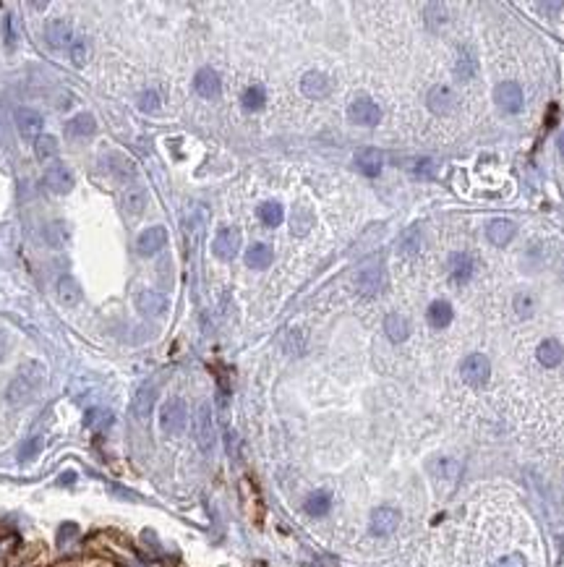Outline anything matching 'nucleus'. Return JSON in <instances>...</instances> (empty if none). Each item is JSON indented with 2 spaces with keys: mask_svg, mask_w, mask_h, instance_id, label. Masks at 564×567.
Wrapping results in <instances>:
<instances>
[{
  "mask_svg": "<svg viewBox=\"0 0 564 567\" xmlns=\"http://www.w3.org/2000/svg\"><path fill=\"white\" fill-rule=\"evenodd\" d=\"M45 385V366L37 361H29L16 371V377L10 379L8 389H6V400L13 408H24L31 400L37 398V392Z\"/></svg>",
  "mask_w": 564,
  "mask_h": 567,
  "instance_id": "1",
  "label": "nucleus"
},
{
  "mask_svg": "<svg viewBox=\"0 0 564 567\" xmlns=\"http://www.w3.org/2000/svg\"><path fill=\"white\" fill-rule=\"evenodd\" d=\"M188 424V408L186 403L180 398H170L162 403V410H159V429L170 434V437H178L180 431L186 429Z\"/></svg>",
  "mask_w": 564,
  "mask_h": 567,
  "instance_id": "2",
  "label": "nucleus"
},
{
  "mask_svg": "<svg viewBox=\"0 0 564 567\" xmlns=\"http://www.w3.org/2000/svg\"><path fill=\"white\" fill-rule=\"evenodd\" d=\"M194 431H196V442L201 452L212 455V450L217 445V431H215V416H212V405L201 403L194 416Z\"/></svg>",
  "mask_w": 564,
  "mask_h": 567,
  "instance_id": "3",
  "label": "nucleus"
},
{
  "mask_svg": "<svg viewBox=\"0 0 564 567\" xmlns=\"http://www.w3.org/2000/svg\"><path fill=\"white\" fill-rule=\"evenodd\" d=\"M460 374H463V382L470 385V387H484L489 377H491V364H489L484 353H470L460 364Z\"/></svg>",
  "mask_w": 564,
  "mask_h": 567,
  "instance_id": "4",
  "label": "nucleus"
},
{
  "mask_svg": "<svg viewBox=\"0 0 564 567\" xmlns=\"http://www.w3.org/2000/svg\"><path fill=\"white\" fill-rule=\"evenodd\" d=\"M347 118L353 120L356 126L374 129V126H379V120H382V108H379L371 97H356V100L347 105Z\"/></svg>",
  "mask_w": 564,
  "mask_h": 567,
  "instance_id": "5",
  "label": "nucleus"
},
{
  "mask_svg": "<svg viewBox=\"0 0 564 567\" xmlns=\"http://www.w3.org/2000/svg\"><path fill=\"white\" fill-rule=\"evenodd\" d=\"M386 285V272L382 264H366L356 275V288L363 296H379Z\"/></svg>",
  "mask_w": 564,
  "mask_h": 567,
  "instance_id": "6",
  "label": "nucleus"
},
{
  "mask_svg": "<svg viewBox=\"0 0 564 567\" xmlns=\"http://www.w3.org/2000/svg\"><path fill=\"white\" fill-rule=\"evenodd\" d=\"M494 100L496 105H499V110H505L509 115L520 113L525 105L523 89H520V84H515V81H502V84H496Z\"/></svg>",
  "mask_w": 564,
  "mask_h": 567,
  "instance_id": "7",
  "label": "nucleus"
},
{
  "mask_svg": "<svg viewBox=\"0 0 564 567\" xmlns=\"http://www.w3.org/2000/svg\"><path fill=\"white\" fill-rule=\"evenodd\" d=\"M45 37H48L50 48L66 50V48H73L76 31H73V24H71L68 19H52L48 21V27H45Z\"/></svg>",
  "mask_w": 564,
  "mask_h": 567,
  "instance_id": "8",
  "label": "nucleus"
},
{
  "mask_svg": "<svg viewBox=\"0 0 564 567\" xmlns=\"http://www.w3.org/2000/svg\"><path fill=\"white\" fill-rule=\"evenodd\" d=\"M105 168H108L113 178L123 180V183L139 178V168H136V162L126 152H110L108 157H105Z\"/></svg>",
  "mask_w": 564,
  "mask_h": 567,
  "instance_id": "9",
  "label": "nucleus"
},
{
  "mask_svg": "<svg viewBox=\"0 0 564 567\" xmlns=\"http://www.w3.org/2000/svg\"><path fill=\"white\" fill-rule=\"evenodd\" d=\"M400 526V512L395 508H376L368 520V531L374 536H392Z\"/></svg>",
  "mask_w": 564,
  "mask_h": 567,
  "instance_id": "10",
  "label": "nucleus"
},
{
  "mask_svg": "<svg viewBox=\"0 0 564 567\" xmlns=\"http://www.w3.org/2000/svg\"><path fill=\"white\" fill-rule=\"evenodd\" d=\"M212 251L217 259H236V254L240 251V230L238 228H222L212 241Z\"/></svg>",
  "mask_w": 564,
  "mask_h": 567,
  "instance_id": "11",
  "label": "nucleus"
},
{
  "mask_svg": "<svg viewBox=\"0 0 564 567\" xmlns=\"http://www.w3.org/2000/svg\"><path fill=\"white\" fill-rule=\"evenodd\" d=\"M165 243H168V230L162 225H154V228H147L136 238V251L141 257H154V254L165 249Z\"/></svg>",
  "mask_w": 564,
  "mask_h": 567,
  "instance_id": "12",
  "label": "nucleus"
},
{
  "mask_svg": "<svg viewBox=\"0 0 564 567\" xmlns=\"http://www.w3.org/2000/svg\"><path fill=\"white\" fill-rule=\"evenodd\" d=\"M42 115L37 110L31 108H19L16 110V126H19V134L21 139L27 141H37L42 136Z\"/></svg>",
  "mask_w": 564,
  "mask_h": 567,
  "instance_id": "13",
  "label": "nucleus"
},
{
  "mask_svg": "<svg viewBox=\"0 0 564 567\" xmlns=\"http://www.w3.org/2000/svg\"><path fill=\"white\" fill-rule=\"evenodd\" d=\"M301 92L306 94L308 100H324L332 92V79L321 71H308L306 76L301 79Z\"/></svg>",
  "mask_w": 564,
  "mask_h": 567,
  "instance_id": "14",
  "label": "nucleus"
},
{
  "mask_svg": "<svg viewBox=\"0 0 564 567\" xmlns=\"http://www.w3.org/2000/svg\"><path fill=\"white\" fill-rule=\"evenodd\" d=\"M168 306L170 301L162 293H157V290H141L139 296H136V309L144 317H162L168 311Z\"/></svg>",
  "mask_w": 564,
  "mask_h": 567,
  "instance_id": "15",
  "label": "nucleus"
},
{
  "mask_svg": "<svg viewBox=\"0 0 564 567\" xmlns=\"http://www.w3.org/2000/svg\"><path fill=\"white\" fill-rule=\"evenodd\" d=\"M194 89H196L198 97H204V100H215V97H219V92H222V81H219L217 71L212 69H201L194 76Z\"/></svg>",
  "mask_w": 564,
  "mask_h": 567,
  "instance_id": "16",
  "label": "nucleus"
},
{
  "mask_svg": "<svg viewBox=\"0 0 564 567\" xmlns=\"http://www.w3.org/2000/svg\"><path fill=\"white\" fill-rule=\"evenodd\" d=\"M426 102H428V110L436 113V115H449L457 108V94L449 87H434V89L428 92V100Z\"/></svg>",
  "mask_w": 564,
  "mask_h": 567,
  "instance_id": "17",
  "label": "nucleus"
},
{
  "mask_svg": "<svg viewBox=\"0 0 564 567\" xmlns=\"http://www.w3.org/2000/svg\"><path fill=\"white\" fill-rule=\"evenodd\" d=\"M45 186H48L52 194L63 196V194H68V191L73 189V175H71V170L66 168L63 162H58V165L48 168V173H45Z\"/></svg>",
  "mask_w": 564,
  "mask_h": 567,
  "instance_id": "18",
  "label": "nucleus"
},
{
  "mask_svg": "<svg viewBox=\"0 0 564 567\" xmlns=\"http://www.w3.org/2000/svg\"><path fill=\"white\" fill-rule=\"evenodd\" d=\"M356 168L366 175V178H376L382 168H384V157L382 152L374 150V147H363V150L356 152Z\"/></svg>",
  "mask_w": 564,
  "mask_h": 567,
  "instance_id": "19",
  "label": "nucleus"
},
{
  "mask_svg": "<svg viewBox=\"0 0 564 567\" xmlns=\"http://www.w3.org/2000/svg\"><path fill=\"white\" fill-rule=\"evenodd\" d=\"M428 471L436 481H447V484H457V478L463 473V468L455 458H434L428 463Z\"/></svg>",
  "mask_w": 564,
  "mask_h": 567,
  "instance_id": "20",
  "label": "nucleus"
},
{
  "mask_svg": "<svg viewBox=\"0 0 564 567\" xmlns=\"http://www.w3.org/2000/svg\"><path fill=\"white\" fill-rule=\"evenodd\" d=\"M517 225L512 220H491L489 228H486V238L491 241L494 246H507L509 241L515 238Z\"/></svg>",
  "mask_w": 564,
  "mask_h": 567,
  "instance_id": "21",
  "label": "nucleus"
},
{
  "mask_svg": "<svg viewBox=\"0 0 564 567\" xmlns=\"http://www.w3.org/2000/svg\"><path fill=\"white\" fill-rule=\"evenodd\" d=\"M55 296H58V303L60 306H66V309H73V306H79L81 301V288L79 282L73 278H60L58 282H55Z\"/></svg>",
  "mask_w": 564,
  "mask_h": 567,
  "instance_id": "22",
  "label": "nucleus"
},
{
  "mask_svg": "<svg viewBox=\"0 0 564 567\" xmlns=\"http://www.w3.org/2000/svg\"><path fill=\"white\" fill-rule=\"evenodd\" d=\"M447 269H449V280L455 285H465L468 280L473 278V259L468 257V254H452Z\"/></svg>",
  "mask_w": 564,
  "mask_h": 567,
  "instance_id": "23",
  "label": "nucleus"
},
{
  "mask_svg": "<svg viewBox=\"0 0 564 567\" xmlns=\"http://www.w3.org/2000/svg\"><path fill=\"white\" fill-rule=\"evenodd\" d=\"M154 403H157V389H154V385H144V387L133 395L131 410H133V416L144 421V418H149V413L154 410Z\"/></svg>",
  "mask_w": 564,
  "mask_h": 567,
  "instance_id": "24",
  "label": "nucleus"
},
{
  "mask_svg": "<svg viewBox=\"0 0 564 567\" xmlns=\"http://www.w3.org/2000/svg\"><path fill=\"white\" fill-rule=\"evenodd\" d=\"M94 131H97V120L89 113H79V115H73L66 123V134H68L71 139H87Z\"/></svg>",
  "mask_w": 564,
  "mask_h": 567,
  "instance_id": "25",
  "label": "nucleus"
},
{
  "mask_svg": "<svg viewBox=\"0 0 564 567\" xmlns=\"http://www.w3.org/2000/svg\"><path fill=\"white\" fill-rule=\"evenodd\" d=\"M535 356H538V361H541V366H546V368L559 366V364H562V359H564L562 343H559V340H554V338L544 340V343L538 345V350H535Z\"/></svg>",
  "mask_w": 564,
  "mask_h": 567,
  "instance_id": "26",
  "label": "nucleus"
},
{
  "mask_svg": "<svg viewBox=\"0 0 564 567\" xmlns=\"http://www.w3.org/2000/svg\"><path fill=\"white\" fill-rule=\"evenodd\" d=\"M147 199H149V194L141 183H131V186L123 189V207H126V212H131V215H141L144 207H147Z\"/></svg>",
  "mask_w": 564,
  "mask_h": 567,
  "instance_id": "27",
  "label": "nucleus"
},
{
  "mask_svg": "<svg viewBox=\"0 0 564 567\" xmlns=\"http://www.w3.org/2000/svg\"><path fill=\"white\" fill-rule=\"evenodd\" d=\"M421 249H424V233H421V228H407L403 236H400V243H397V254H403V257H416V254H421Z\"/></svg>",
  "mask_w": 564,
  "mask_h": 567,
  "instance_id": "28",
  "label": "nucleus"
},
{
  "mask_svg": "<svg viewBox=\"0 0 564 567\" xmlns=\"http://www.w3.org/2000/svg\"><path fill=\"white\" fill-rule=\"evenodd\" d=\"M272 246L269 243H251L246 249V264L251 269H267L272 264Z\"/></svg>",
  "mask_w": 564,
  "mask_h": 567,
  "instance_id": "29",
  "label": "nucleus"
},
{
  "mask_svg": "<svg viewBox=\"0 0 564 567\" xmlns=\"http://www.w3.org/2000/svg\"><path fill=\"white\" fill-rule=\"evenodd\" d=\"M452 306L447 303V301H434L431 306H428V311H426V319H428V324L434 329H442L447 327L449 322H452Z\"/></svg>",
  "mask_w": 564,
  "mask_h": 567,
  "instance_id": "30",
  "label": "nucleus"
},
{
  "mask_svg": "<svg viewBox=\"0 0 564 567\" xmlns=\"http://www.w3.org/2000/svg\"><path fill=\"white\" fill-rule=\"evenodd\" d=\"M384 332H386V338L392 340V343H405L407 335H410V324H407L405 317H400V314H389V317L384 319Z\"/></svg>",
  "mask_w": 564,
  "mask_h": 567,
  "instance_id": "31",
  "label": "nucleus"
},
{
  "mask_svg": "<svg viewBox=\"0 0 564 567\" xmlns=\"http://www.w3.org/2000/svg\"><path fill=\"white\" fill-rule=\"evenodd\" d=\"M256 215L264 225L277 228L280 222H282V217H285V209H282V204H277V201H264V204H259Z\"/></svg>",
  "mask_w": 564,
  "mask_h": 567,
  "instance_id": "32",
  "label": "nucleus"
},
{
  "mask_svg": "<svg viewBox=\"0 0 564 567\" xmlns=\"http://www.w3.org/2000/svg\"><path fill=\"white\" fill-rule=\"evenodd\" d=\"M329 508H332V497H329V491H314V494H308L306 499V512L314 517H321L327 515Z\"/></svg>",
  "mask_w": 564,
  "mask_h": 567,
  "instance_id": "33",
  "label": "nucleus"
},
{
  "mask_svg": "<svg viewBox=\"0 0 564 567\" xmlns=\"http://www.w3.org/2000/svg\"><path fill=\"white\" fill-rule=\"evenodd\" d=\"M475 71H478V60H475V55L473 52H460L457 55V63H455V73H457V79H463V81H470L475 76Z\"/></svg>",
  "mask_w": 564,
  "mask_h": 567,
  "instance_id": "34",
  "label": "nucleus"
},
{
  "mask_svg": "<svg viewBox=\"0 0 564 567\" xmlns=\"http://www.w3.org/2000/svg\"><path fill=\"white\" fill-rule=\"evenodd\" d=\"M240 105H243V110H248V113H256V110H261L267 105V92L261 89V87H248V89L243 92V97H240Z\"/></svg>",
  "mask_w": 564,
  "mask_h": 567,
  "instance_id": "35",
  "label": "nucleus"
},
{
  "mask_svg": "<svg viewBox=\"0 0 564 567\" xmlns=\"http://www.w3.org/2000/svg\"><path fill=\"white\" fill-rule=\"evenodd\" d=\"M34 155H37V159H52L55 155H58V139L55 136H50V134H42L40 139L34 141Z\"/></svg>",
  "mask_w": 564,
  "mask_h": 567,
  "instance_id": "36",
  "label": "nucleus"
},
{
  "mask_svg": "<svg viewBox=\"0 0 564 567\" xmlns=\"http://www.w3.org/2000/svg\"><path fill=\"white\" fill-rule=\"evenodd\" d=\"M3 40H6L8 48H13L19 42V27H16V16L13 13H6V19H3Z\"/></svg>",
  "mask_w": 564,
  "mask_h": 567,
  "instance_id": "37",
  "label": "nucleus"
},
{
  "mask_svg": "<svg viewBox=\"0 0 564 567\" xmlns=\"http://www.w3.org/2000/svg\"><path fill=\"white\" fill-rule=\"evenodd\" d=\"M40 450H42V437L27 439V442L21 445V450H19V460H21V463H29L31 458H37V455H40Z\"/></svg>",
  "mask_w": 564,
  "mask_h": 567,
  "instance_id": "38",
  "label": "nucleus"
},
{
  "mask_svg": "<svg viewBox=\"0 0 564 567\" xmlns=\"http://www.w3.org/2000/svg\"><path fill=\"white\" fill-rule=\"evenodd\" d=\"M159 105H162V97H159L157 89H147L139 94V108L144 113H154V110H159Z\"/></svg>",
  "mask_w": 564,
  "mask_h": 567,
  "instance_id": "39",
  "label": "nucleus"
},
{
  "mask_svg": "<svg viewBox=\"0 0 564 567\" xmlns=\"http://www.w3.org/2000/svg\"><path fill=\"white\" fill-rule=\"evenodd\" d=\"M426 21H428V27H431V29H439V24H444V21H447L444 6H439V3L426 6Z\"/></svg>",
  "mask_w": 564,
  "mask_h": 567,
  "instance_id": "40",
  "label": "nucleus"
},
{
  "mask_svg": "<svg viewBox=\"0 0 564 567\" xmlns=\"http://www.w3.org/2000/svg\"><path fill=\"white\" fill-rule=\"evenodd\" d=\"M87 60H89V48H87V42L84 40L73 42V48H71V63H73V66H84Z\"/></svg>",
  "mask_w": 564,
  "mask_h": 567,
  "instance_id": "41",
  "label": "nucleus"
},
{
  "mask_svg": "<svg viewBox=\"0 0 564 567\" xmlns=\"http://www.w3.org/2000/svg\"><path fill=\"white\" fill-rule=\"evenodd\" d=\"M515 311L520 314V317H530V314H533V299L525 296V293L515 296Z\"/></svg>",
  "mask_w": 564,
  "mask_h": 567,
  "instance_id": "42",
  "label": "nucleus"
},
{
  "mask_svg": "<svg viewBox=\"0 0 564 567\" xmlns=\"http://www.w3.org/2000/svg\"><path fill=\"white\" fill-rule=\"evenodd\" d=\"M413 173H416L418 178H434V159H418L416 165H413Z\"/></svg>",
  "mask_w": 564,
  "mask_h": 567,
  "instance_id": "43",
  "label": "nucleus"
},
{
  "mask_svg": "<svg viewBox=\"0 0 564 567\" xmlns=\"http://www.w3.org/2000/svg\"><path fill=\"white\" fill-rule=\"evenodd\" d=\"M311 228V215H306V217H301V209H293V233H298V236H303L306 230Z\"/></svg>",
  "mask_w": 564,
  "mask_h": 567,
  "instance_id": "44",
  "label": "nucleus"
},
{
  "mask_svg": "<svg viewBox=\"0 0 564 567\" xmlns=\"http://www.w3.org/2000/svg\"><path fill=\"white\" fill-rule=\"evenodd\" d=\"M110 421H113V416H110V410H89V416H87V426H92V424H97L99 429L108 426Z\"/></svg>",
  "mask_w": 564,
  "mask_h": 567,
  "instance_id": "45",
  "label": "nucleus"
},
{
  "mask_svg": "<svg viewBox=\"0 0 564 567\" xmlns=\"http://www.w3.org/2000/svg\"><path fill=\"white\" fill-rule=\"evenodd\" d=\"M494 567H525V559L520 554H509V557L499 559Z\"/></svg>",
  "mask_w": 564,
  "mask_h": 567,
  "instance_id": "46",
  "label": "nucleus"
},
{
  "mask_svg": "<svg viewBox=\"0 0 564 567\" xmlns=\"http://www.w3.org/2000/svg\"><path fill=\"white\" fill-rule=\"evenodd\" d=\"M6 348H8V338H6V332H0V359L6 356Z\"/></svg>",
  "mask_w": 564,
  "mask_h": 567,
  "instance_id": "47",
  "label": "nucleus"
},
{
  "mask_svg": "<svg viewBox=\"0 0 564 567\" xmlns=\"http://www.w3.org/2000/svg\"><path fill=\"white\" fill-rule=\"evenodd\" d=\"M538 8H541V10H559V8H562V3H541Z\"/></svg>",
  "mask_w": 564,
  "mask_h": 567,
  "instance_id": "48",
  "label": "nucleus"
},
{
  "mask_svg": "<svg viewBox=\"0 0 564 567\" xmlns=\"http://www.w3.org/2000/svg\"><path fill=\"white\" fill-rule=\"evenodd\" d=\"M559 150H562V155H564V131H562V136H559Z\"/></svg>",
  "mask_w": 564,
  "mask_h": 567,
  "instance_id": "49",
  "label": "nucleus"
}]
</instances>
